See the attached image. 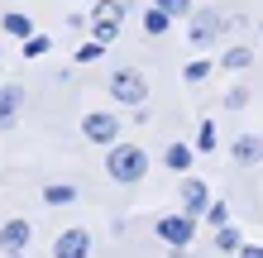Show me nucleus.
<instances>
[{"instance_id": "17", "label": "nucleus", "mask_w": 263, "mask_h": 258, "mask_svg": "<svg viewBox=\"0 0 263 258\" xmlns=\"http://www.w3.org/2000/svg\"><path fill=\"white\" fill-rule=\"evenodd\" d=\"M43 53H48V38L29 34V43H24V57H43Z\"/></svg>"}, {"instance_id": "25", "label": "nucleus", "mask_w": 263, "mask_h": 258, "mask_svg": "<svg viewBox=\"0 0 263 258\" xmlns=\"http://www.w3.org/2000/svg\"><path fill=\"white\" fill-rule=\"evenodd\" d=\"M10 258H24V249H14V253H10Z\"/></svg>"}, {"instance_id": "15", "label": "nucleus", "mask_w": 263, "mask_h": 258, "mask_svg": "<svg viewBox=\"0 0 263 258\" xmlns=\"http://www.w3.org/2000/svg\"><path fill=\"white\" fill-rule=\"evenodd\" d=\"M220 29H225V19H196V29H192V34H196L201 43H206L211 34H220Z\"/></svg>"}, {"instance_id": "6", "label": "nucleus", "mask_w": 263, "mask_h": 258, "mask_svg": "<svg viewBox=\"0 0 263 258\" xmlns=\"http://www.w3.org/2000/svg\"><path fill=\"white\" fill-rule=\"evenodd\" d=\"M29 234H34V230H29V220H5V225H0V249H5V253L24 249Z\"/></svg>"}, {"instance_id": "2", "label": "nucleus", "mask_w": 263, "mask_h": 258, "mask_svg": "<svg viewBox=\"0 0 263 258\" xmlns=\"http://www.w3.org/2000/svg\"><path fill=\"white\" fill-rule=\"evenodd\" d=\"M110 91H115V101H125V105H139L144 101V77H139V72H115L110 77Z\"/></svg>"}, {"instance_id": "21", "label": "nucleus", "mask_w": 263, "mask_h": 258, "mask_svg": "<svg viewBox=\"0 0 263 258\" xmlns=\"http://www.w3.org/2000/svg\"><path fill=\"white\" fill-rule=\"evenodd\" d=\"M158 5H163L167 14H187V10H192V5H187V0H158Z\"/></svg>"}, {"instance_id": "18", "label": "nucleus", "mask_w": 263, "mask_h": 258, "mask_svg": "<svg viewBox=\"0 0 263 258\" xmlns=\"http://www.w3.org/2000/svg\"><path fill=\"white\" fill-rule=\"evenodd\" d=\"M196 148H206V153L215 148V125H201V134H196Z\"/></svg>"}, {"instance_id": "7", "label": "nucleus", "mask_w": 263, "mask_h": 258, "mask_svg": "<svg viewBox=\"0 0 263 258\" xmlns=\"http://www.w3.org/2000/svg\"><path fill=\"white\" fill-rule=\"evenodd\" d=\"M182 206H187V215H201V210L211 206V196H206V187H201L196 177H187V182H182Z\"/></svg>"}, {"instance_id": "11", "label": "nucleus", "mask_w": 263, "mask_h": 258, "mask_svg": "<svg viewBox=\"0 0 263 258\" xmlns=\"http://www.w3.org/2000/svg\"><path fill=\"white\" fill-rule=\"evenodd\" d=\"M235 158H239V163H258V158H263V144H258V139H239V144H235Z\"/></svg>"}, {"instance_id": "9", "label": "nucleus", "mask_w": 263, "mask_h": 258, "mask_svg": "<svg viewBox=\"0 0 263 258\" xmlns=\"http://www.w3.org/2000/svg\"><path fill=\"white\" fill-rule=\"evenodd\" d=\"M43 201H48V206H72V201H77V187L53 182V187H43Z\"/></svg>"}, {"instance_id": "8", "label": "nucleus", "mask_w": 263, "mask_h": 258, "mask_svg": "<svg viewBox=\"0 0 263 258\" xmlns=\"http://www.w3.org/2000/svg\"><path fill=\"white\" fill-rule=\"evenodd\" d=\"M20 105H24V91L20 86H0V129L20 115Z\"/></svg>"}, {"instance_id": "5", "label": "nucleus", "mask_w": 263, "mask_h": 258, "mask_svg": "<svg viewBox=\"0 0 263 258\" xmlns=\"http://www.w3.org/2000/svg\"><path fill=\"white\" fill-rule=\"evenodd\" d=\"M82 134H86L91 144H115L120 125H115V115H86L82 120Z\"/></svg>"}, {"instance_id": "3", "label": "nucleus", "mask_w": 263, "mask_h": 258, "mask_svg": "<svg viewBox=\"0 0 263 258\" xmlns=\"http://www.w3.org/2000/svg\"><path fill=\"white\" fill-rule=\"evenodd\" d=\"M91 253V234L86 230H63L53 244V258H86Z\"/></svg>"}, {"instance_id": "10", "label": "nucleus", "mask_w": 263, "mask_h": 258, "mask_svg": "<svg viewBox=\"0 0 263 258\" xmlns=\"http://www.w3.org/2000/svg\"><path fill=\"white\" fill-rule=\"evenodd\" d=\"M167 24H173V14H167L163 5H153V10L144 14V29H148V34H163V29H167Z\"/></svg>"}, {"instance_id": "14", "label": "nucleus", "mask_w": 263, "mask_h": 258, "mask_svg": "<svg viewBox=\"0 0 263 258\" xmlns=\"http://www.w3.org/2000/svg\"><path fill=\"white\" fill-rule=\"evenodd\" d=\"M215 249H225V253H235V249H244V244H239V234L230 230V225H220V234H215Z\"/></svg>"}, {"instance_id": "13", "label": "nucleus", "mask_w": 263, "mask_h": 258, "mask_svg": "<svg viewBox=\"0 0 263 258\" xmlns=\"http://www.w3.org/2000/svg\"><path fill=\"white\" fill-rule=\"evenodd\" d=\"M5 34H14V38H29V34H34L29 14H5Z\"/></svg>"}, {"instance_id": "1", "label": "nucleus", "mask_w": 263, "mask_h": 258, "mask_svg": "<svg viewBox=\"0 0 263 258\" xmlns=\"http://www.w3.org/2000/svg\"><path fill=\"white\" fill-rule=\"evenodd\" d=\"M105 168H110L115 182H139V177L148 172V153H144V148H134V144H115L110 158H105Z\"/></svg>"}, {"instance_id": "16", "label": "nucleus", "mask_w": 263, "mask_h": 258, "mask_svg": "<svg viewBox=\"0 0 263 258\" xmlns=\"http://www.w3.org/2000/svg\"><path fill=\"white\" fill-rule=\"evenodd\" d=\"M115 29H120V19H105V14H96V38H101V43H110Z\"/></svg>"}, {"instance_id": "4", "label": "nucleus", "mask_w": 263, "mask_h": 258, "mask_svg": "<svg viewBox=\"0 0 263 258\" xmlns=\"http://www.w3.org/2000/svg\"><path fill=\"white\" fill-rule=\"evenodd\" d=\"M158 239L163 244H192V215H163L158 220Z\"/></svg>"}, {"instance_id": "20", "label": "nucleus", "mask_w": 263, "mask_h": 258, "mask_svg": "<svg viewBox=\"0 0 263 258\" xmlns=\"http://www.w3.org/2000/svg\"><path fill=\"white\" fill-rule=\"evenodd\" d=\"M244 63H249V48H230L225 53V67H244Z\"/></svg>"}, {"instance_id": "12", "label": "nucleus", "mask_w": 263, "mask_h": 258, "mask_svg": "<svg viewBox=\"0 0 263 258\" xmlns=\"http://www.w3.org/2000/svg\"><path fill=\"white\" fill-rule=\"evenodd\" d=\"M187 163H192V148L187 144H173V148H167V168H173V172H187Z\"/></svg>"}, {"instance_id": "22", "label": "nucleus", "mask_w": 263, "mask_h": 258, "mask_svg": "<svg viewBox=\"0 0 263 258\" xmlns=\"http://www.w3.org/2000/svg\"><path fill=\"white\" fill-rule=\"evenodd\" d=\"M206 72H211V63H192V67H187V82H201Z\"/></svg>"}, {"instance_id": "23", "label": "nucleus", "mask_w": 263, "mask_h": 258, "mask_svg": "<svg viewBox=\"0 0 263 258\" xmlns=\"http://www.w3.org/2000/svg\"><path fill=\"white\" fill-rule=\"evenodd\" d=\"M206 215H211V225H225V206H220V201L206 206Z\"/></svg>"}, {"instance_id": "24", "label": "nucleus", "mask_w": 263, "mask_h": 258, "mask_svg": "<svg viewBox=\"0 0 263 258\" xmlns=\"http://www.w3.org/2000/svg\"><path fill=\"white\" fill-rule=\"evenodd\" d=\"M239 258H263V244H249V249H239Z\"/></svg>"}, {"instance_id": "19", "label": "nucleus", "mask_w": 263, "mask_h": 258, "mask_svg": "<svg viewBox=\"0 0 263 258\" xmlns=\"http://www.w3.org/2000/svg\"><path fill=\"white\" fill-rule=\"evenodd\" d=\"M101 48H105V43L96 38V43H86V48L82 53H77V63H96V57H101Z\"/></svg>"}]
</instances>
